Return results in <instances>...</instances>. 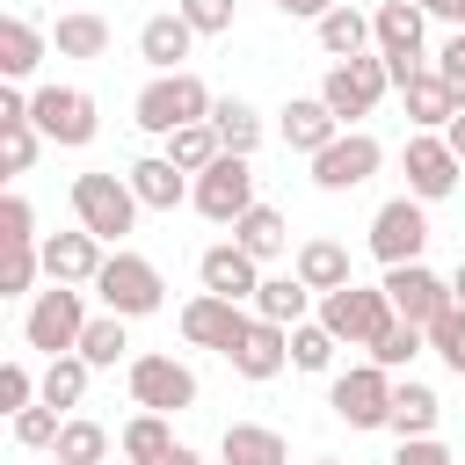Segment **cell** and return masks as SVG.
Returning <instances> with one entry per match:
<instances>
[{
	"instance_id": "cell-34",
	"label": "cell",
	"mask_w": 465,
	"mask_h": 465,
	"mask_svg": "<svg viewBox=\"0 0 465 465\" xmlns=\"http://www.w3.org/2000/svg\"><path fill=\"white\" fill-rule=\"evenodd\" d=\"M167 450H174V436H167V414H153V407H145L138 421H124V458H131V465H160Z\"/></svg>"
},
{
	"instance_id": "cell-17",
	"label": "cell",
	"mask_w": 465,
	"mask_h": 465,
	"mask_svg": "<svg viewBox=\"0 0 465 465\" xmlns=\"http://www.w3.org/2000/svg\"><path fill=\"white\" fill-rule=\"evenodd\" d=\"M225 363H232L240 378H254V385H269V378H276V371L291 363V327H276V320H262V312H254V327L240 334V349H232Z\"/></svg>"
},
{
	"instance_id": "cell-47",
	"label": "cell",
	"mask_w": 465,
	"mask_h": 465,
	"mask_svg": "<svg viewBox=\"0 0 465 465\" xmlns=\"http://www.w3.org/2000/svg\"><path fill=\"white\" fill-rule=\"evenodd\" d=\"M269 7H276V15H298V22H320L334 0H269Z\"/></svg>"
},
{
	"instance_id": "cell-43",
	"label": "cell",
	"mask_w": 465,
	"mask_h": 465,
	"mask_svg": "<svg viewBox=\"0 0 465 465\" xmlns=\"http://www.w3.org/2000/svg\"><path fill=\"white\" fill-rule=\"evenodd\" d=\"M15 240H36V211H29V196H0V247H15Z\"/></svg>"
},
{
	"instance_id": "cell-16",
	"label": "cell",
	"mask_w": 465,
	"mask_h": 465,
	"mask_svg": "<svg viewBox=\"0 0 465 465\" xmlns=\"http://www.w3.org/2000/svg\"><path fill=\"white\" fill-rule=\"evenodd\" d=\"M36 247H44V276H51V283H94L102 262H109L87 225H80V232H51V240H36Z\"/></svg>"
},
{
	"instance_id": "cell-13",
	"label": "cell",
	"mask_w": 465,
	"mask_h": 465,
	"mask_svg": "<svg viewBox=\"0 0 465 465\" xmlns=\"http://www.w3.org/2000/svg\"><path fill=\"white\" fill-rule=\"evenodd\" d=\"M247 327H254V320L240 312V298H218V291H203V298H189V305H182V334H189L196 349H218V356H232Z\"/></svg>"
},
{
	"instance_id": "cell-19",
	"label": "cell",
	"mask_w": 465,
	"mask_h": 465,
	"mask_svg": "<svg viewBox=\"0 0 465 465\" xmlns=\"http://www.w3.org/2000/svg\"><path fill=\"white\" fill-rule=\"evenodd\" d=\"M196 276H203V291H218V298H254V291H262V262H254L240 240H225V247H203Z\"/></svg>"
},
{
	"instance_id": "cell-32",
	"label": "cell",
	"mask_w": 465,
	"mask_h": 465,
	"mask_svg": "<svg viewBox=\"0 0 465 465\" xmlns=\"http://www.w3.org/2000/svg\"><path fill=\"white\" fill-rule=\"evenodd\" d=\"M51 44H58V58H102L109 51V22L102 15H58Z\"/></svg>"
},
{
	"instance_id": "cell-3",
	"label": "cell",
	"mask_w": 465,
	"mask_h": 465,
	"mask_svg": "<svg viewBox=\"0 0 465 465\" xmlns=\"http://www.w3.org/2000/svg\"><path fill=\"white\" fill-rule=\"evenodd\" d=\"M400 312H392V298H385V283L378 291H363V283H341V291H320V327L334 334V341H349V349H371L385 327H392Z\"/></svg>"
},
{
	"instance_id": "cell-26",
	"label": "cell",
	"mask_w": 465,
	"mask_h": 465,
	"mask_svg": "<svg viewBox=\"0 0 465 465\" xmlns=\"http://www.w3.org/2000/svg\"><path fill=\"white\" fill-rule=\"evenodd\" d=\"M305 305H312V283H305L298 269H291V276H262V291H254V312L276 320V327H298Z\"/></svg>"
},
{
	"instance_id": "cell-37",
	"label": "cell",
	"mask_w": 465,
	"mask_h": 465,
	"mask_svg": "<svg viewBox=\"0 0 465 465\" xmlns=\"http://www.w3.org/2000/svg\"><path fill=\"white\" fill-rule=\"evenodd\" d=\"M421 341H429V327H414V320H392V327L371 341V363H385V371H407V363L421 356Z\"/></svg>"
},
{
	"instance_id": "cell-21",
	"label": "cell",
	"mask_w": 465,
	"mask_h": 465,
	"mask_svg": "<svg viewBox=\"0 0 465 465\" xmlns=\"http://www.w3.org/2000/svg\"><path fill=\"white\" fill-rule=\"evenodd\" d=\"M218 458L225 465H291V443L276 429H262V421H232L218 436Z\"/></svg>"
},
{
	"instance_id": "cell-45",
	"label": "cell",
	"mask_w": 465,
	"mask_h": 465,
	"mask_svg": "<svg viewBox=\"0 0 465 465\" xmlns=\"http://www.w3.org/2000/svg\"><path fill=\"white\" fill-rule=\"evenodd\" d=\"M436 73H443V87H450V94H458V109H465V29L436 51Z\"/></svg>"
},
{
	"instance_id": "cell-50",
	"label": "cell",
	"mask_w": 465,
	"mask_h": 465,
	"mask_svg": "<svg viewBox=\"0 0 465 465\" xmlns=\"http://www.w3.org/2000/svg\"><path fill=\"white\" fill-rule=\"evenodd\" d=\"M160 465H203V458H196V450H182V443H174V450H167V458H160Z\"/></svg>"
},
{
	"instance_id": "cell-38",
	"label": "cell",
	"mask_w": 465,
	"mask_h": 465,
	"mask_svg": "<svg viewBox=\"0 0 465 465\" xmlns=\"http://www.w3.org/2000/svg\"><path fill=\"white\" fill-rule=\"evenodd\" d=\"M36 276H44V247H36V240H15V247L0 254V298H22Z\"/></svg>"
},
{
	"instance_id": "cell-52",
	"label": "cell",
	"mask_w": 465,
	"mask_h": 465,
	"mask_svg": "<svg viewBox=\"0 0 465 465\" xmlns=\"http://www.w3.org/2000/svg\"><path fill=\"white\" fill-rule=\"evenodd\" d=\"M312 465H341V458H312Z\"/></svg>"
},
{
	"instance_id": "cell-2",
	"label": "cell",
	"mask_w": 465,
	"mask_h": 465,
	"mask_svg": "<svg viewBox=\"0 0 465 465\" xmlns=\"http://www.w3.org/2000/svg\"><path fill=\"white\" fill-rule=\"evenodd\" d=\"M138 211H145V203H138L131 174H102V167H94V174H73V218H80L102 247L124 240V232L138 225Z\"/></svg>"
},
{
	"instance_id": "cell-41",
	"label": "cell",
	"mask_w": 465,
	"mask_h": 465,
	"mask_svg": "<svg viewBox=\"0 0 465 465\" xmlns=\"http://www.w3.org/2000/svg\"><path fill=\"white\" fill-rule=\"evenodd\" d=\"M58 429H65V414H58L51 400H36V407H22V414H15V443H29V450H51V443H58Z\"/></svg>"
},
{
	"instance_id": "cell-12",
	"label": "cell",
	"mask_w": 465,
	"mask_h": 465,
	"mask_svg": "<svg viewBox=\"0 0 465 465\" xmlns=\"http://www.w3.org/2000/svg\"><path fill=\"white\" fill-rule=\"evenodd\" d=\"M378 160H385V145H378L371 131H341V138H334L327 153H312V182L341 196V189L371 182V174H378Z\"/></svg>"
},
{
	"instance_id": "cell-31",
	"label": "cell",
	"mask_w": 465,
	"mask_h": 465,
	"mask_svg": "<svg viewBox=\"0 0 465 465\" xmlns=\"http://www.w3.org/2000/svg\"><path fill=\"white\" fill-rule=\"evenodd\" d=\"M87 371H94V363H87L80 349H73V356H51V363H44V385H36V400H51L58 414H65V407H80V400H87Z\"/></svg>"
},
{
	"instance_id": "cell-20",
	"label": "cell",
	"mask_w": 465,
	"mask_h": 465,
	"mask_svg": "<svg viewBox=\"0 0 465 465\" xmlns=\"http://www.w3.org/2000/svg\"><path fill=\"white\" fill-rule=\"evenodd\" d=\"M283 138H291V153H327L341 138V116L320 94H298V102H283Z\"/></svg>"
},
{
	"instance_id": "cell-42",
	"label": "cell",
	"mask_w": 465,
	"mask_h": 465,
	"mask_svg": "<svg viewBox=\"0 0 465 465\" xmlns=\"http://www.w3.org/2000/svg\"><path fill=\"white\" fill-rule=\"evenodd\" d=\"M36 385L44 378H29V363L15 356V363H0V414H22L29 400H36Z\"/></svg>"
},
{
	"instance_id": "cell-33",
	"label": "cell",
	"mask_w": 465,
	"mask_h": 465,
	"mask_svg": "<svg viewBox=\"0 0 465 465\" xmlns=\"http://www.w3.org/2000/svg\"><path fill=\"white\" fill-rule=\"evenodd\" d=\"M51 450H58V465H102V458H109V429L73 414V421L58 429V443H51Z\"/></svg>"
},
{
	"instance_id": "cell-49",
	"label": "cell",
	"mask_w": 465,
	"mask_h": 465,
	"mask_svg": "<svg viewBox=\"0 0 465 465\" xmlns=\"http://www.w3.org/2000/svg\"><path fill=\"white\" fill-rule=\"evenodd\" d=\"M443 138H450V153H458V160H465V109H458V116H450V124H443Z\"/></svg>"
},
{
	"instance_id": "cell-14",
	"label": "cell",
	"mask_w": 465,
	"mask_h": 465,
	"mask_svg": "<svg viewBox=\"0 0 465 465\" xmlns=\"http://www.w3.org/2000/svg\"><path fill=\"white\" fill-rule=\"evenodd\" d=\"M407 196H421V203H436V196H450L458 189V153H450V138H436V131H421V138H407Z\"/></svg>"
},
{
	"instance_id": "cell-22",
	"label": "cell",
	"mask_w": 465,
	"mask_h": 465,
	"mask_svg": "<svg viewBox=\"0 0 465 465\" xmlns=\"http://www.w3.org/2000/svg\"><path fill=\"white\" fill-rule=\"evenodd\" d=\"M44 65V29L29 15H0V73L7 80H29Z\"/></svg>"
},
{
	"instance_id": "cell-27",
	"label": "cell",
	"mask_w": 465,
	"mask_h": 465,
	"mask_svg": "<svg viewBox=\"0 0 465 465\" xmlns=\"http://www.w3.org/2000/svg\"><path fill=\"white\" fill-rule=\"evenodd\" d=\"M363 44H378V36H371V15H356V7L334 0V7L320 15V51H327V58H363Z\"/></svg>"
},
{
	"instance_id": "cell-4",
	"label": "cell",
	"mask_w": 465,
	"mask_h": 465,
	"mask_svg": "<svg viewBox=\"0 0 465 465\" xmlns=\"http://www.w3.org/2000/svg\"><path fill=\"white\" fill-rule=\"evenodd\" d=\"M87 334V305H80V283H51L36 291V305L22 312V341L44 349V356H73Z\"/></svg>"
},
{
	"instance_id": "cell-51",
	"label": "cell",
	"mask_w": 465,
	"mask_h": 465,
	"mask_svg": "<svg viewBox=\"0 0 465 465\" xmlns=\"http://www.w3.org/2000/svg\"><path fill=\"white\" fill-rule=\"evenodd\" d=\"M450 298H458V305H465V262H458V276H450Z\"/></svg>"
},
{
	"instance_id": "cell-9",
	"label": "cell",
	"mask_w": 465,
	"mask_h": 465,
	"mask_svg": "<svg viewBox=\"0 0 465 465\" xmlns=\"http://www.w3.org/2000/svg\"><path fill=\"white\" fill-rule=\"evenodd\" d=\"M196 211L211 218V225H232L240 211H254V167H247V153H218L203 174H196Z\"/></svg>"
},
{
	"instance_id": "cell-29",
	"label": "cell",
	"mask_w": 465,
	"mask_h": 465,
	"mask_svg": "<svg viewBox=\"0 0 465 465\" xmlns=\"http://www.w3.org/2000/svg\"><path fill=\"white\" fill-rule=\"evenodd\" d=\"M291 269H298L312 291H341V283H356V276H349V247H341V240H305Z\"/></svg>"
},
{
	"instance_id": "cell-28",
	"label": "cell",
	"mask_w": 465,
	"mask_h": 465,
	"mask_svg": "<svg viewBox=\"0 0 465 465\" xmlns=\"http://www.w3.org/2000/svg\"><path fill=\"white\" fill-rule=\"evenodd\" d=\"M124 174H131V189H138L145 211H174V203H182V167H174L167 153H160V160H131Z\"/></svg>"
},
{
	"instance_id": "cell-23",
	"label": "cell",
	"mask_w": 465,
	"mask_h": 465,
	"mask_svg": "<svg viewBox=\"0 0 465 465\" xmlns=\"http://www.w3.org/2000/svg\"><path fill=\"white\" fill-rule=\"evenodd\" d=\"M400 94H407V116H414L421 131H443V124L458 116V94L443 87V73H407Z\"/></svg>"
},
{
	"instance_id": "cell-36",
	"label": "cell",
	"mask_w": 465,
	"mask_h": 465,
	"mask_svg": "<svg viewBox=\"0 0 465 465\" xmlns=\"http://www.w3.org/2000/svg\"><path fill=\"white\" fill-rule=\"evenodd\" d=\"M124 349H131V334H124V312H102V320H87V334H80V356H87L94 371H109Z\"/></svg>"
},
{
	"instance_id": "cell-6",
	"label": "cell",
	"mask_w": 465,
	"mask_h": 465,
	"mask_svg": "<svg viewBox=\"0 0 465 465\" xmlns=\"http://www.w3.org/2000/svg\"><path fill=\"white\" fill-rule=\"evenodd\" d=\"M327 407H334V421H349V429H385V421H392V371H385V363L341 371L334 392H327Z\"/></svg>"
},
{
	"instance_id": "cell-40",
	"label": "cell",
	"mask_w": 465,
	"mask_h": 465,
	"mask_svg": "<svg viewBox=\"0 0 465 465\" xmlns=\"http://www.w3.org/2000/svg\"><path fill=\"white\" fill-rule=\"evenodd\" d=\"M429 349H436V356L465 378V305H443V312L429 320Z\"/></svg>"
},
{
	"instance_id": "cell-46",
	"label": "cell",
	"mask_w": 465,
	"mask_h": 465,
	"mask_svg": "<svg viewBox=\"0 0 465 465\" xmlns=\"http://www.w3.org/2000/svg\"><path fill=\"white\" fill-rule=\"evenodd\" d=\"M392 465H450V450H443L436 436H400V450H392Z\"/></svg>"
},
{
	"instance_id": "cell-44",
	"label": "cell",
	"mask_w": 465,
	"mask_h": 465,
	"mask_svg": "<svg viewBox=\"0 0 465 465\" xmlns=\"http://www.w3.org/2000/svg\"><path fill=\"white\" fill-rule=\"evenodd\" d=\"M182 15L196 22V36H225L232 29V0H182Z\"/></svg>"
},
{
	"instance_id": "cell-24",
	"label": "cell",
	"mask_w": 465,
	"mask_h": 465,
	"mask_svg": "<svg viewBox=\"0 0 465 465\" xmlns=\"http://www.w3.org/2000/svg\"><path fill=\"white\" fill-rule=\"evenodd\" d=\"M436 421H443V400L421 385V378H407V385H392V436H436Z\"/></svg>"
},
{
	"instance_id": "cell-11",
	"label": "cell",
	"mask_w": 465,
	"mask_h": 465,
	"mask_svg": "<svg viewBox=\"0 0 465 465\" xmlns=\"http://www.w3.org/2000/svg\"><path fill=\"white\" fill-rule=\"evenodd\" d=\"M131 400L153 414H182V407H196V371L174 356H131Z\"/></svg>"
},
{
	"instance_id": "cell-39",
	"label": "cell",
	"mask_w": 465,
	"mask_h": 465,
	"mask_svg": "<svg viewBox=\"0 0 465 465\" xmlns=\"http://www.w3.org/2000/svg\"><path fill=\"white\" fill-rule=\"evenodd\" d=\"M334 349H341V341H334L320 320H298V327H291V363H298V371H327Z\"/></svg>"
},
{
	"instance_id": "cell-48",
	"label": "cell",
	"mask_w": 465,
	"mask_h": 465,
	"mask_svg": "<svg viewBox=\"0 0 465 465\" xmlns=\"http://www.w3.org/2000/svg\"><path fill=\"white\" fill-rule=\"evenodd\" d=\"M414 7H421V15H443V22L465 29V0H414Z\"/></svg>"
},
{
	"instance_id": "cell-5",
	"label": "cell",
	"mask_w": 465,
	"mask_h": 465,
	"mask_svg": "<svg viewBox=\"0 0 465 465\" xmlns=\"http://www.w3.org/2000/svg\"><path fill=\"white\" fill-rule=\"evenodd\" d=\"M94 291H102V305H109V312H124V320H145V312H160V298H167L160 269H153L145 254H131V247H116V254L102 262Z\"/></svg>"
},
{
	"instance_id": "cell-18",
	"label": "cell",
	"mask_w": 465,
	"mask_h": 465,
	"mask_svg": "<svg viewBox=\"0 0 465 465\" xmlns=\"http://www.w3.org/2000/svg\"><path fill=\"white\" fill-rule=\"evenodd\" d=\"M189 44H196V22H189L182 7H174V15H145V22H138V58H145L153 73H182Z\"/></svg>"
},
{
	"instance_id": "cell-8",
	"label": "cell",
	"mask_w": 465,
	"mask_h": 465,
	"mask_svg": "<svg viewBox=\"0 0 465 465\" xmlns=\"http://www.w3.org/2000/svg\"><path fill=\"white\" fill-rule=\"evenodd\" d=\"M29 116H36V131H44L51 145H87V138L102 131L94 94H87V87H58V80L29 94Z\"/></svg>"
},
{
	"instance_id": "cell-10",
	"label": "cell",
	"mask_w": 465,
	"mask_h": 465,
	"mask_svg": "<svg viewBox=\"0 0 465 465\" xmlns=\"http://www.w3.org/2000/svg\"><path fill=\"white\" fill-rule=\"evenodd\" d=\"M421 247H429L421 196H392V203H378V218H371V254H378L385 269H400V262H421Z\"/></svg>"
},
{
	"instance_id": "cell-1",
	"label": "cell",
	"mask_w": 465,
	"mask_h": 465,
	"mask_svg": "<svg viewBox=\"0 0 465 465\" xmlns=\"http://www.w3.org/2000/svg\"><path fill=\"white\" fill-rule=\"evenodd\" d=\"M218 102H211V87L182 65V73H153L145 87H138V131H153V138H167V131H182V124H203Z\"/></svg>"
},
{
	"instance_id": "cell-35",
	"label": "cell",
	"mask_w": 465,
	"mask_h": 465,
	"mask_svg": "<svg viewBox=\"0 0 465 465\" xmlns=\"http://www.w3.org/2000/svg\"><path fill=\"white\" fill-rule=\"evenodd\" d=\"M211 124H218V138H225V153H254L262 145V116L240 102V94H225L218 109H211Z\"/></svg>"
},
{
	"instance_id": "cell-15",
	"label": "cell",
	"mask_w": 465,
	"mask_h": 465,
	"mask_svg": "<svg viewBox=\"0 0 465 465\" xmlns=\"http://www.w3.org/2000/svg\"><path fill=\"white\" fill-rule=\"evenodd\" d=\"M385 298H392V312H400V320H414V327H429L443 305H458V298H450V283H443L436 269H421V262L385 269Z\"/></svg>"
},
{
	"instance_id": "cell-30",
	"label": "cell",
	"mask_w": 465,
	"mask_h": 465,
	"mask_svg": "<svg viewBox=\"0 0 465 465\" xmlns=\"http://www.w3.org/2000/svg\"><path fill=\"white\" fill-rule=\"evenodd\" d=\"M218 153H225V138H218V124H211V116H203V124H182V131H167V160H174L182 174H203Z\"/></svg>"
},
{
	"instance_id": "cell-7",
	"label": "cell",
	"mask_w": 465,
	"mask_h": 465,
	"mask_svg": "<svg viewBox=\"0 0 465 465\" xmlns=\"http://www.w3.org/2000/svg\"><path fill=\"white\" fill-rule=\"evenodd\" d=\"M385 87H392V65L385 58H334V73L320 80V102L349 124V116H371L385 102Z\"/></svg>"
},
{
	"instance_id": "cell-25",
	"label": "cell",
	"mask_w": 465,
	"mask_h": 465,
	"mask_svg": "<svg viewBox=\"0 0 465 465\" xmlns=\"http://www.w3.org/2000/svg\"><path fill=\"white\" fill-rule=\"evenodd\" d=\"M232 240H240L254 262H276V254L291 247V225H283V211L254 203V211H240V218H232Z\"/></svg>"
}]
</instances>
